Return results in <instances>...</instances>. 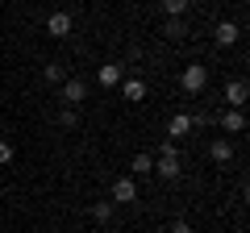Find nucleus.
<instances>
[{
  "label": "nucleus",
  "mask_w": 250,
  "mask_h": 233,
  "mask_svg": "<svg viewBox=\"0 0 250 233\" xmlns=\"http://www.w3.org/2000/svg\"><path fill=\"white\" fill-rule=\"evenodd\" d=\"M179 88H184L188 96H200V92L208 88V67L205 63H188L184 71H179Z\"/></svg>",
  "instance_id": "1"
},
{
  "label": "nucleus",
  "mask_w": 250,
  "mask_h": 233,
  "mask_svg": "<svg viewBox=\"0 0 250 233\" xmlns=\"http://www.w3.org/2000/svg\"><path fill=\"white\" fill-rule=\"evenodd\" d=\"M59 100L67 108H80L83 100H88V79H80V75H67V79L59 83Z\"/></svg>",
  "instance_id": "2"
},
{
  "label": "nucleus",
  "mask_w": 250,
  "mask_h": 233,
  "mask_svg": "<svg viewBox=\"0 0 250 233\" xmlns=\"http://www.w3.org/2000/svg\"><path fill=\"white\" fill-rule=\"evenodd\" d=\"M71 29H75V17L67 9H54L50 17H46V34L50 38H71Z\"/></svg>",
  "instance_id": "3"
},
{
  "label": "nucleus",
  "mask_w": 250,
  "mask_h": 233,
  "mask_svg": "<svg viewBox=\"0 0 250 233\" xmlns=\"http://www.w3.org/2000/svg\"><path fill=\"white\" fill-rule=\"evenodd\" d=\"M246 96H250V83L246 79H229V83H225V92H221L225 108H242V104H246Z\"/></svg>",
  "instance_id": "4"
},
{
  "label": "nucleus",
  "mask_w": 250,
  "mask_h": 233,
  "mask_svg": "<svg viewBox=\"0 0 250 233\" xmlns=\"http://www.w3.org/2000/svg\"><path fill=\"white\" fill-rule=\"evenodd\" d=\"M192 129H196V125H192V113H175L167 121V142H184Z\"/></svg>",
  "instance_id": "5"
},
{
  "label": "nucleus",
  "mask_w": 250,
  "mask_h": 233,
  "mask_svg": "<svg viewBox=\"0 0 250 233\" xmlns=\"http://www.w3.org/2000/svg\"><path fill=\"white\" fill-rule=\"evenodd\" d=\"M138 200V183L134 175H121V179H113V204H134Z\"/></svg>",
  "instance_id": "6"
},
{
  "label": "nucleus",
  "mask_w": 250,
  "mask_h": 233,
  "mask_svg": "<svg viewBox=\"0 0 250 233\" xmlns=\"http://www.w3.org/2000/svg\"><path fill=\"white\" fill-rule=\"evenodd\" d=\"M238 38H242V25H238V21H221V25L213 29V42L221 46V50H225V46H238Z\"/></svg>",
  "instance_id": "7"
},
{
  "label": "nucleus",
  "mask_w": 250,
  "mask_h": 233,
  "mask_svg": "<svg viewBox=\"0 0 250 233\" xmlns=\"http://www.w3.org/2000/svg\"><path fill=\"white\" fill-rule=\"evenodd\" d=\"M217 125H221V134H242L246 129V116H242V108H221Z\"/></svg>",
  "instance_id": "8"
},
{
  "label": "nucleus",
  "mask_w": 250,
  "mask_h": 233,
  "mask_svg": "<svg viewBox=\"0 0 250 233\" xmlns=\"http://www.w3.org/2000/svg\"><path fill=\"white\" fill-rule=\"evenodd\" d=\"M121 79H125L121 63H104V67H100V71H96V83H100V88H117V83H121Z\"/></svg>",
  "instance_id": "9"
},
{
  "label": "nucleus",
  "mask_w": 250,
  "mask_h": 233,
  "mask_svg": "<svg viewBox=\"0 0 250 233\" xmlns=\"http://www.w3.org/2000/svg\"><path fill=\"white\" fill-rule=\"evenodd\" d=\"M88 213H92V221H96V225H104V229H108V221H113L117 204H113V200H92V208H88Z\"/></svg>",
  "instance_id": "10"
},
{
  "label": "nucleus",
  "mask_w": 250,
  "mask_h": 233,
  "mask_svg": "<svg viewBox=\"0 0 250 233\" xmlns=\"http://www.w3.org/2000/svg\"><path fill=\"white\" fill-rule=\"evenodd\" d=\"M117 88L125 92V100H129V104H142V100H146V83H142V79H121Z\"/></svg>",
  "instance_id": "11"
},
{
  "label": "nucleus",
  "mask_w": 250,
  "mask_h": 233,
  "mask_svg": "<svg viewBox=\"0 0 250 233\" xmlns=\"http://www.w3.org/2000/svg\"><path fill=\"white\" fill-rule=\"evenodd\" d=\"M208 158H213V162H229V158H233L229 137H213V142H208Z\"/></svg>",
  "instance_id": "12"
},
{
  "label": "nucleus",
  "mask_w": 250,
  "mask_h": 233,
  "mask_svg": "<svg viewBox=\"0 0 250 233\" xmlns=\"http://www.w3.org/2000/svg\"><path fill=\"white\" fill-rule=\"evenodd\" d=\"M154 171V154H134V158H129V175H150Z\"/></svg>",
  "instance_id": "13"
},
{
  "label": "nucleus",
  "mask_w": 250,
  "mask_h": 233,
  "mask_svg": "<svg viewBox=\"0 0 250 233\" xmlns=\"http://www.w3.org/2000/svg\"><path fill=\"white\" fill-rule=\"evenodd\" d=\"M163 34H167L171 42H179V38H188V21L184 17H167L163 21Z\"/></svg>",
  "instance_id": "14"
},
{
  "label": "nucleus",
  "mask_w": 250,
  "mask_h": 233,
  "mask_svg": "<svg viewBox=\"0 0 250 233\" xmlns=\"http://www.w3.org/2000/svg\"><path fill=\"white\" fill-rule=\"evenodd\" d=\"M42 79H46V83H54V88H59V83L67 79V67H62V63H46V67H42Z\"/></svg>",
  "instance_id": "15"
},
{
  "label": "nucleus",
  "mask_w": 250,
  "mask_h": 233,
  "mask_svg": "<svg viewBox=\"0 0 250 233\" xmlns=\"http://www.w3.org/2000/svg\"><path fill=\"white\" fill-rule=\"evenodd\" d=\"M188 9H192V0H163V13L167 17H188Z\"/></svg>",
  "instance_id": "16"
},
{
  "label": "nucleus",
  "mask_w": 250,
  "mask_h": 233,
  "mask_svg": "<svg viewBox=\"0 0 250 233\" xmlns=\"http://www.w3.org/2000/svg\"><path fill=\"white\" fill-rule=\"evenodd\" d=\"M59 125H62V129H75V125H80V113L62 104V108H59Z\"/></svg>",
  "instance_id": "17"
},
{
  "label": "nucleus",
  "mask_w": 250,
  "mask_h": 233,
  "mask_svg": "<svg viewBox=\"0 0 250 233\" xmlns=\"http://www.w3.org/2000/svg\"><path fill=\"white\" fill-rule=\"evenodd\" d=\"M4 162H13V142L9 137H0V167H4Z\"/></svg>",
  "instance_id": "18"
},
{
  "label": "nucleus",
  "mask_w": 250,
  "mask_h": 233,
  "mask_svg": "<svg viewBox=\"0 0 250 233\" xmlns=\"http://www.w3.org/2000/svg\"><path fill=\"white\" fill-rule=\"evenodd\" d=\"M167 233H192V225H188L184 216H179V221H171V225H167Z\"/></svg>",
  "instance_id": "19"
},
{
  "label": "nucleus",
  "mask_w": 250,
  "mask_h": 233,
  "mask_svg": "<svg viewBox=\"0 0 250 233\" xmlns=\"http://www.w3.org/2000/svg\"><path fill=\"white\" fill-rule=\"evenodd\" d=\"M104 233H121V229H104Z\"/></svg>",
  "instance_id": "20"
}]
</instances>
